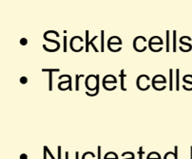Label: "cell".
<instances>
[{
    "mask_svg": "<svg viewBox=\"0 0 192 159\" xmlns=\"http://www.w3.org/2000/svg\"><path fill=\"white\" fill-rule=\"evenodd\" d=\"M85 85L89 91H93L94 93L86 92V95L89 97H95L99 93V75H89L85 80Z\"/></svg>",
    "mask_w": 192,
    "mask_h": 159,
    "instance_id": "1",
    "label": "cell"
},
{
    "mask_svg": "<svg viewBox=\"0 0 192 159\" xmlns=\"http://www.w3.org/2000/svg\"><path fill=\"white\" fill-rule=\"evenodd\" d=\"M150 81V78L147 76V75H140L138 78H137V81H136V85H137V88L139 90H142V91H145V90H148L150 85H148V82Z\"/></svg>",
    "mask_w": 192,
    "mask_h": 159,
    "instance_id": "2",
    "label": "cell"
},
{
    "mask_svg": "<svg viewBox=\"0 0 192 159\" xmlns=\"http://www.w3.org/2000/svg\"><path fill=\"white\" fill-rule=\"evenodd\" d=\"M146 43V39L144 36H137L134 40H133V49L137 51V52H143L142 49H141V45Z\"/></svg>",
    "mask_w": 192,
    "mask_h": 159,
    "instance_id": "3",
    "label": "cell"
},
{
    "mask_svg": "<svg viewBox=\"0 0 192 159\" xmlns=\"http://www.w3.org/2000/svg\"><path fill=\"white\" fill-rule=\"evenodd\" d=\"M88 37H89V30H87V31H86V51H87V52H89V51H90V49H89V46H90V45H91V46H92V48H93V49H94V51L98 52L99 50L97 49V48H96V47L94 46V44L92 43V42H94V40L97 38V36H94V37L91 39V42H89V39H88Z\"/></svg>",
    "mask_w": 192,
    "mask_h": 159,
    "instance_id": "4",
    "label": "cell"
},
{
    "mask_svg": "<svg viewBox=\"0 0 192 159\" xmlns=\"http://www.w3.org/2000/svg\"><path fill=\"white\" fill-rule=\"evenodd\" d=\"M175 151H167L165 156L164 159H178V146H175Z\"/></svg>",
    "mask_w": 192,
    "mask_h": 159,
    "instance_id": "5",
    "label": "cell"
},
{
    "mask_svg": "<svg viewBox=\"0 0 192 159\" xmlns=\"http://www.w3.org/2000/svg\"><path fill=\"white\" fill-rule=\"evenodd\" d=\"M151 81H152V87H153V88L156 86L157 84H167V82L166 78H165V79H162V80H157V78H156L155 76L152 78Z\"/></svg>",
    "mask_w": 192,
    "mask_h": 159,
    "instance_id": "6",
    "label": "cell"
},
{
    "mask_svg": "<svg viewBox=\"0 0 192 159\" xmlns=\"http://www.w3.org/2000/svg\"><path fill=\"white\" fill-rule=\"evenodd\" d=\"M146 159H162V156L157 151H151L146 155Z\"/></svg>",
    "mask_w": 192,
    "mask_h": 159,
    "instance_id": "7",
    "label": "cell"
},
{
    "mask_svg": "<svg viewBox=\"0 0 192 159\" xmlns=\"http://www.w3.org/2000/svg\"><path fill=\"white\" fill-rule=\"evenodd\" d=\"M125 78H126L125 70L122 69V70H121V73H120V79H121V89H122V91H127V88L125 87Z\"/></svg>",
    "mask_w": 192,
    "mask_h": 159,
    "instance_id": "8",
    "label": "cell"
},
{
    "mask_svg": "<svg viewBox=\"0 0 192 159\" xmlns=\"http://www.w3.org/2000/svg\"><path fill=\"white\" fill-rule=\"evenodd\" d=\"M107 84H113V85H116L117 84V78H114L113 80H107L106 77L103 78L102 80V85H107Z\"/></svg>",
    "mask_w": 192,
    "mask_h": 159,
    "instance_id": "9",
    "label": "cell"
},
{
    "mask_svg": "<svg viewBox=\"0 0 192 159\" xmlns=\"http://www.w3.org/2000/svg\"><path fill=\"white\" fill-rule=\"evenodd\" d=\"M96 155L91 151H87L82 155V159H95Z\"/></svg>",
    "mask_w": 192,
    "mask_h": 159,
    "instance_id": "10",
    "label": "cell"
},
{
    "mask_svg": "<svg viewBox=\"0 0 192 159\" xmlns=\"http://www.w3.org/2000/svg\"><path fill=\"white\" fill-rule=\"evenodd\" d=\"M112 45H119V46H122V40L121 41H118V42H112V40L110 38H108L107 40V49H109L110 47H112Z\"/></svg>",
    "mask_w": 192,
    "mask_h": 159,
    "instance_id": "11",
    "label": "cell"
},
{
    "mask_svg": "<svg viewBox=\"0 0 192 159\" xmlns=\"http://www.w3.org/2000/svg\"><path fill=\"white\" fill-rule=\"evenodd\" d=\"M44 39L46 40V41H48V42H51V43H53V44H55L56 46H60L59 42H57L56 40H52V39H50V38H48L47 36H44Z\"/></svg>",
    "mask_w": 192,
    "mask_h": 159,
    "instance_id": "12",
    "label": "cell"
},
{
    "mask_svg": "<svg viewBox=\"0 0 192 159\" xmlns=\"http://www.w3.org/2000/svg\"><path fill=\"white\" fill-rule=\"evenodd\" d=\"M83 77V75H76V91H78L79 90V81H80V78Z\"/></svg>",
    "mask_w": 192,
    "mask_h": 159,
    "instance_id": "13",
    "label": "cell"
},
{
    "mask_svg": "<svg viewBox=\"0 0 192 159\" xmlns=\"http://www.w3.org/2000/svg\"><path fill=\"white\" fill-rule=\"evenodd\" d=\"M49 90H52V74L50 73V80H49Z\"/></svg>",
    "mask_w": 192,
    "mask_h": 159,
    "instance_id": "14",
    "label": "cell"
},
{
    "mask_svg": "<svg viewBox=\"0 0 192 159\" xmlns=\"http://www.w3.org/2000/svg\"><path fill=\"white\" fill-rule=\"evenodd\" d=\"M42 71H43V72H50V73H52V72H59L60 69H59V68H53V69H46V68H43Z\"/></svg>",
    "mask_w": 192,
    "mask_h": 159,
    "instance_id": "15",
    "label": "cell"
},
{
    "mask_svg": "<svg viewBox=\"0 0 192 159\" xmlns=\"http://www.w3.org/2000/svg\"><path fill=\"white\" fill-rule=\"evenodd\" d=\"M179 73H180V71H179V69H177L176 70V77H177V80H176V89L177 90H179Z\"/></svg>",
    "mask_w": 192,
    "mask_h": 159,
    "instance_id": "16",
    "label": "cell"
},
{
    "mask_svg": "<svg viewBox=\"0 0 192 159\" xmlns=\"http://www.w3.org/2000/svg\"><path fill=\"white\" fill-rule=\"evenodd\" d=\"M103 41H104V30L101 31V51H104V46H103Z\"/></svg>",
    "mask_w": 192,
    "mask_h": 159,
    "instance_id": "17",
    "label": "cell"
},
{
    "mask_svg": "<svg viewBox=\"0 0 192 159\" xmlns=\"http://www.w3.org/2000/svg\"><path fill=\"white\" fill-rule=\"evenodd\" d=\"M138 153H139V159H143V155L145 154V151H143V147H140V148H139Z\"/></svg>",
    "mask_w": 192,
    "mask_h": 159,
    "instance_id": "18",
    "label": "cell"
},
{
    "mask_svg": "<svg viewBox=\"0 0 192 159\" xmlns=\"http://www.w3.org/2000/svg\"><path fill=\"white\" fill-rule=\"evenodd\" d=\"M44 149H45V150H46V151H47V153H48V154H49V155H50V157H51V158H52V159H55V158H54V156H53V155H52V152H51V151H50V150H49V148H48V147H47V146H45V147H44Z\"/></svg>",
    "mask_w": 192,
    "mask_h": 159,
    "instance_id": "19",
    "label": "cell"
},
{
    "mask_svg": "<svg viewBox=\"0 0 192 159\" xmlns=\"http://www.w3.org/2000/svg\"><path fill=\"white\" fill-rule=\"evenodd\" d=\"M20 83H21L22 85L27 84V83H28V78H27V77H21V78H20Z\"/></svg>",
    "mask_w": 192,
    "mask_h": 159,
    "instance_id": "20",
    "label": "cell"
},
{
    "mask_svg": "<svg viewBox=\"0 0 192 159\" xmlns=\"http://www.w3.org/2000/svg\"><path fill=\"white\" fill-rule=\"evenodd\" d=\"M20 43H21L22 46H25V45L28 44V40H27L26 38H22V39L20 40Z\"/></svg>",
    "mask_w": 192,
    "mask_h": 159,
    "instance_id": "21",
    "label": "cell"
},
{
    "mask_svg": "<svg viewBox=\"0 0 192 159\" xmlns=\"http://www.w3.org/2000/svg\"><path fill=\"white\" fill-rule=\"evenodd\" d=\"M169 77H170V87H169V89L171 91L172 90V81H171V79H172V69L169 70Z\"/></svg>",
    "mask_w": 192,
    "mask_h": 159,
    "instance_id": "22",
    "label": "cell"
},
{
    "mask_svg": "<svg viewBox=\"0 0 192 159\" xmlns=\"http://www.w3.org/2000/svg\"><path fill=\"white\" fill-rule=\"evenodd\" d=\"M175 34H176V31H174V37H173V41H174V43H173V49H174L173 50L174 51L176 50V35Z\"/></svg>",
    "mask_w": 192,
    "mask_h": 159,
    "instance_id": "23",
    "label": "cell"
},
{
    "mask_svg": "<svg viewBox=\"0 0 192 159\" xmlns=\"http://www.w3.org/2000/svg\"><path fill=\"white\" fill-rule=\"evenodd\" d=\"M63 40H64V52H66V51H67V46H66V41H67V36H64Z\"/></svg>",
    "mask_w": 192,
    "mask_h": 159,
    "instance_id": "24",
    "label": "cell"
},
{
    "mask_svg": "<svg viewBox=\"0 0 192 159\" xmlns=\"http://www.w3.org/2000/svg\"><path fill=\"white\" fill-rule=\"evenodd\" d=\"M183 81L185 83V84H188V85H190L191 86H192V82H189V81H187V80H186V78H185V76L183 78Z\"/></svg>",
    "mask_w": 192,
    "mask_h": 159,
    "instance_id": "25",
    "label": "cell"
},
{
    "mask_svg": "<svg viewBox=\"0 0 192 159\" xmlns=\"http://www.w3.org/2000/svg\"><path fill=\"white\" fill-rule=\"evenodd\" d=\"M20 159H28V155L26 153H22L20 155Z\"/></svg>",
    "mask_w": 192,
    "mask_h": 159,
    "instance_id": "26",
    "label": "cell"
},
{
    "mask_svg": "<svg viewBox=\"0 0 192 159\" xmlns=\"http://www.w3.org/2000/svg\"><path fill=\"white\" fill-rule=\"evenodd\" d=\"M98 159H102L101 158V146L98 147Z\"/></svg>",
    "mask_w": 192,
    "mask_h": 159,
    "instance_id": "27",
    "label": "cell"
},
{
    "mask_svg": "<svg viewBox=\"0 0 192 159\" xmlns=\"http://www.w3.org/2000/svg\"><path fill=\"white\" fill-rule=\"evenodd\" d=\"M168 33H169V31H167V39L169 40V35H168ZM167 51H169V43L167 44Z\"/></svg>",
    "mask_w": 192,
    "mask_h": 159,
    "instance_id": "28",
    "label": "cell"
},
{
    "mask_svg": "<svg viewBox=\"0 0 192 159\" xmlns=\"http://www.w3.org/2000/svg\"><path fill=\"white\" fill-rule=\"evenodd\" d=\"M47 151H46V150L44 149V159H47Z\"/></svg>",
    "mask_w": 192,
    "mask_h": 159,
    "instance_id": "29",
    "label": "cell"
},
{
    "mask_svg": "<svg viewBox=\"0 0 192 159\" xmlns=\"http://www.w3.org/2000/svg\"><path fill=\"white\" fill-rule=\"evenodd\" d=\"M125 159H135V155H134V153H132L130 158H125Z\"/></svg>",
    "mask_w": 192,
    "mask_h": 159,
    "instance_id": "30",
    "label": "cell"
}]
</instances>
